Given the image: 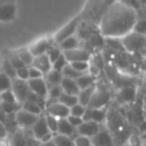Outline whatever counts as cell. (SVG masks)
I'll list each match as a JSON object with an SVG mask.
<instances>
[{"label": "cell", "mask_w": 146, "mask_h": 146, "mask_svg": "<svg viewBox=\"0 0 146 146\" xmlns=\"http://www.w3.org/2000/svg\"><path fill=\"white\" fill-rule=\"evenodd\" d=\"M137 19L138 13L133 6L115 1L102 15L99 23L100 34L104 38H121L131 32Z\"/></svg>", "instance_id": "6da1fadb"}, {"label": "cell", "mask_w": 146, "mask_h": 146, "mask_svg": "<svg viewBox=\"0 0 146 146\" xmlns=\"http://www.w3.org/2000/svg\"><path fill=\"white\" fill-rule=\"evenodd\" d=\"M122 47L129 53H136L145 47V35L131 31L120 38Z\"/></svg>", "instance_id": "7a4b0ae2"}, {"label": "cell", "mask_w": 146, "mask_h": 146, "mask_svg": "<svg viewBox=\"0 0 146 146\" xmlns=\"http://www.w3.org/2000/svg\"><path fill=\"white\" fill-rule=\"evenodd\" d=\"M110 99H111V95L107 88L103 85H96L95 91L86 107L91 108V109L106 107L110 102Z\"/></svg>", "instance_id": "3957f363"}, {"label": "cell", "mask_w": 146, "mask_h": 146, "mask_svg": "<svg viewBox=\"0 0 146 146\" xmlns=\"http://www.w3.org/2000/svg\"><path fill=\"white\" fill-rule=\"evenodd\" d=\"M80 20H81V17L80 16H76L75 18L71 19L65 26H63L62 28L54 35V37H53L54 42L56 43V44H58V43H60L61 41H63L64 39L75 35L76 30H77L78 26H79V24H80Z\"/></svg>", "instance_id": "277c9868"}, {"label": "cell", "mask_w": 146, "mask_h": 146, "mask_svg": "<svg viewBox=\"0 0 146 146\" xmlns=\"http://www.w3.org/2000/svg\"><path fill=\"white\" fill-rule=\"evenodd\" d=\"M92 146H115L114 138L109 129L100 124V129L94 137L91 138Z\"/></svg>", "instance_id": "5b68a950"}, {"label": "cell", "mask_w": 146, "mask_h": 146, "mask_svg": "<svg viewBox=\"0 0 146 146\" xmlns=\"http://www.w3.org/2000/svg\"><path fill=\"white\" fill-rule=\"evenodd\" d=\"M10 89L13 92V94H14L15 98H16L17 102L19 104H22L26 100L27 94L30 91L27 81H23V80L17 79V78H15V79H13L11 81Z\"/></svg>", "instance_id": "8992f818"}, {"label": "cell", "mask_w": 146, "mask_h": 146, "mask_svg": "<svg viewBox=\"0 0 146 146\" xmlns=\"http://www.w3.org/2000/svg\"><path fill=\"white\" fill-rule=\"evenodd\" d=\"M39 116L29 113V112L25 111V110H23L22 108L20 107L16 112H15L14 119H15V122H16L19 126H21V127L31 128L33 126V124L37 121Z\"/></svg>", "instance_id": "52a82bcc"}, {"label": "cell", "mask_w": 146, "mask_h": 146, "mask_svg": "<svg viewBox=\"0 0 146 146\" xmlns=\"http://www.w3.org/2000/svg\"><path fill=\"white\" fill-rule=\"evenodd\" d=\"M62 53L68 63L77 62V61H86V62H89L90 58H91V54H90L89 51L82 48H75V49H72V50L63 51Z\"/></svg>", "instance_id": "ba28073f"}, {"label": "cell", "mask_w": 146, "mask_h": 146, "mask_svg": "<svg viewBox=\"0 0 146 146\" xmlns=\"http://www.w3.org/2000/svg\"><path fill=\"white\" fill-rule=\"evenodd\" d=\"M29 90L36 94L37 96L46 99L48 93V85L45 82L44 78H37V79H28L27 80Z\"/></svg>", "instance_id": "9c48e42d"}, {"label": "cell", "mask_w": 146, "mask_h": 146, "mask_svg": "<svg viewBox=\"0 0 146 146\" xmlns=\"http://www.w3.org/2000/svg\"><path fill=\"white\" fill-rule=\"evenodd\" d=\"M51 46H52V44L50 43L49 39L42 37V38H39L36 41H34L28 47V49L31 52V54L33 55V57H37V56H40V55L46 54L47 51L49 50V48Z\"/></svg>", "instance_id": "30bf717a"}, {"label": "cell", "mask_w": 146, "mask_h": 146, "mask_svg": "<svg viewBox=\"0 0 146 146\" xmlns=\"http://www.w3.org/2000/svg\"><path fill=\"white\" fill-rule=\"evenodd\" d=\"M100 129V124L92 121H83L81 125H79L76 128V133L78 135L86 136V137L92 138L97 134V132Z\"/></svg>", "instance_id": "8fae6325"}, {"label": "cell", "mask_w": 146, "mask_h": 146, "mask_svg": "<svg viewBox=\"0 0 146 146\" xmlns=\"http://www.w3.org/2000/svg\"><path fill=\"white\" fill-rule=\"evenodd\" d=\"M46 109V113L49 115H52L56 117L57 119H61V118H67L69 115V108L67 106L63 105L62 103L56 101L53 103L49 104L45 107Z\"/></svg>", "instance_id": "7c38bea8"}, {"label": "cell", "mask_w": 146, "mask_h": 146, "mask_svg": "<svg viewBox=\"0 0 146 146\" xmlns=\"http://www.w3.org/2000/svg\"><path fill=\"white\" fill-rule=\"evenodd\" d=\"M31 131H32L33 137L37 140V141H40L42 139V137L44 135H46L47 133H49V129L47 127L46 121H45L44 115L41 114L38 117L37 121L33 124V126L31 127Z\"/></svg>", "instance_id": "4fadbf2b"}, {"label": "cell", "mask_w": 146, "mask_h": 146, "mask_svg": "<svg viewBox=\"0 0 146 146\" xmlns=\"http://www.w3.org/2000/svg\"><path fill=\"white\" fill-rule=\"evenodd\" d=\"M16 17V6L14 2L0 4V21H13Z\"/></svg>", "instance_id": "5bb4252c"}, {"label": "cell", "mask_w": 146, "mask_h": 146, "mask_svg": "<svg viewBox=\"0 0 146 146\" xmlns=\"http://www.w3.org/2000/svg\"><path fill=\"white\" fill-rule=\"evenodd\" d=\"M31 66L35 67L39 71H41L43 75H45L48 71H50L52 69V64H51L47 54H43L40 55V56L34 57Z\"/></svg>", "instance_id": "9a60e30c"}, {"label": "cell", "mask_w": 146, "mask_h": 146, "mask_svg": "<svg viewBox=\"0 0 146 146\" xmlns=\"http://www.w3.org/2000/svg\"><path fill=\"white\" fill-rule=\"evenodd\" d=\"M136 94H137V90L135 86H125L120 88L118 92V99L123 103H130L135 100Z\"/></svg>", "instance_id": "2e32d148"}, {"label": "cell", "mask_w": 146, "mask_h": 146, "mask_svg": "<svg viewBox=\"0 0 146 146\" xmlns=\"http://www.w3.org/2000/svg\"><path fill=\"white\" fill-rule=\"evenodd\" d=\"M76 133V128H74L66 118H61L58 119V125H57V132L56 134H60V135H65L72 137L74 134ZM77 134V133H76Z\"/></svg>", "instance_id": "e0dca14e"}, {"label": "cell", "mask_w": 146, "mask_h": 146, "mask_svg": "<svg viewBox=\"0 0 146 146\" xmlns=\"http://www.w3.org/2000/svg\"><path fill=\"white\" fill-rule=\"evenodd\" d=\"M60 86L62 88V91L66 94H70V95H75L79 93L80 89L78 88L77 84H76L75 80L70 79V78L63 77L60 82Z\"/></svg>", "instance_id": "ac0fdd59"}, {"label": "cell", "mask_w": 146, "mask_h": 146, "mask_svg": "<svg viewBox=\"0 0 146 146\" xmlns=\"http://www.w3.org/2000/svg\"><path fill=\"white\" fill-rule=\"evenodd\" d=\"M95 89H96V83L91 86H89V87L85 88V89L80 90L79 93L77 94L78 103L86 107V106L88 105V103H89V101H90V99H91Z\"/></svg>", "instance_id": "d6986e66"}, {"label": "cell", "mask_w": 146, "mask_h": 146, "mask_svg": "<svg viewBox=\"0 0 146 146\" xmlns=\"http://www.w3.org/2000/svg\"><path fill=\"white\" fill-rule=\"evenodd\" d=\"M44 80L46 82V84L49 86H54V85H59L63 78V75L61 71H57L54 69H51L50 71L46 73L44 75Z\"/></svg>", "instance_id": "ffe728a7"}, {"label": "cell", "mask_w": 146, "mask_h": 146, "mask_svg": "<svg viewBox=\"0 0 146 146\" xmlns=\"http://www.w3.org/2000/svg\"><path fill=\"white\" fill-rule=\"evenodd\" d=\"M107 118V107L96 108L91 109L90 108V119L98 124H102Z\"/></svg>", "instance_id": "44dd1931"}, {"label": "cell", "mask_w": 146, "mask_h": 146, "mask_svg": "<svg viewBox=\"0 0 146 146\" xmlns=\"http://www.w3.org/2000/svg\"><path fill=\"white\" fill-rule=\"evenodd\" d=\"M58 47L61 49V51H67V50H72V49L78 48L79 46V41H78L77 37L75 35H73L71 37L64 39L63 41H61L60 43H58Z\"/></svg>", "instance_id": "7402d4cb"}, {"label": "cell", "mask_w": 146, "mask_h": 146, "mask_svg": "<svg viewBox=\"0 0 146 146\" xmlns=\"http://www.w3.org/2000/svg\"><path fill=\"white\" fill-rule=\"evenodd\" d=\"M75 82L77 84L78 88L80 90L85 89V88L89 87V86L95 84V78L92 77L91 75H89L87 72L83 73L82 75H80L77 79H75Z\"/></svg>", "instance_id": "603a6c76"}, {"label": "cell", "mask_w": 146, "mask_h": 146, "mask_svg": "<svg viewBox=\"0 0 146 146\" xmlns=\"http://www.w3.org/2000/svg\"><path fill=\"white\" fill-rule=\"evenodd\" d=\"M21 108L25 111L29 112L31 114H34V115H41L43 112L42 107L38 105V104L34 103V102H30V101H24L21 104Z\"/></svg>", "instance_id": "cb8c5ba5"}, {"label": "cell", "mask_w": 146, "mask_h": 146, "mask_svg": "<svg viewBox=\"0 0 146 146\" xmlns=\"http://www.w3.org/2000/svg\"><path fill=\"white\" fill-rule=\"evenodd\" d=\"M17 55L18 57L20 58V60L22 61V63L25 65L26 67H29L32 65V62H33V55L31 54V52L29 51L28 48H24V49H21V50L17 51Z\"/></svg>", "instance_id": "d4e9b609"}, {"label": "cell", "mask_w": 146, "mask_h": 146, "mask_svg": "<svg viewBox=\"0 0 146 146\" xmlns=\"http://www.w3.org/2000/svg\"><path fill=\"white\" fill-rule=\"evenodd\" d=\"M1 72L4 73L7 77H9L11 80L15 79L16 78V69L10 64V62L8 61V59L2 61V64H1Z\"/></svg>", "instance_id": "484cf974"}, {"label": "cell", "mask_w": 146, "mask_h": 146, "mask_svg": "<svg viewBox=\"0 0 146 146\" xmlns=\"http://www.w3.org/2000/svg\"><path fill=\"white\" fill-rule=\"evenodd\" d=\"M53 141L56 146H74V141L72 137L60 134H54L53 136Z\"/></svg>", "instance_id": "4316f807"}, {"label": "cell", "mask_w": 146, "mask_h": 146, "mask_svg": "<svg viewBox=\"0 0 146 146\" xmlns=\"http://www.w3.org/2000/svg\"><path fill=\"white\" fill-rule=\"evenodd\" d=\"M58 102H60L63 105L70 108V107H72L73 105H75V104L78 103V99H77V96L70 95V94H66V93H64V92H62V94H61L58 98Z\"/></svg>", "instance_id": "83f0119b"}, {"label": "cell", "mask_w": 146, "mask_h": 146, "mask_svg": "<svg viewBox=\"0 0 146 146\" xmlns=\"http://www.w3.org/2000/svg\"><path fill=\"white\" fill-rule=\"evenodd\" d=\"M0 109L2 110L5 115H10V114H14L19 109V104L0 102Z\"/></svg>", "instance_id": "f1b7e54d"}, {"label": "cell", "mask_w": 146, "mask_h": 146, "mask_svg": "<svg viewBox=\"0 0 146 146\" xmlns=\"http://www.w3.org/2000/svg\"><path fill=\"white\" fill-rule=\"evenodd\" d=\"M61 73H62L63 77L70 78V79H74V80L77 79L80 75H82V74H83V73H79V72H77L76 70H74V69L71 67V65L69 64V63L62 69Z\"/></svg>", "instance_id": "f546056e"}, {"label": "cell", "mask_w": 146, "mask_h": 146, "mask_svg": "<svg viewBox=\"0 0 146 146\" xmlns=\"http://www.w3.org/2000/svg\"><path fill=\"white\" fill-rule=\"evenodd\" d=\"M45 121H46L47 127H48L49 131L52 132L53 134H56L57 132V125H58V119L56 117L52 115H49V114H45Z\"/></svg>", "instance_id": "4dcf8cb0"}, {"label": "cell", "mask_w": 146, "mask_h": 146, "mask_svg": "<svg viewBox=\"0 0 146 146\" xmlns=\"http://www.w3.org/2000/svg\"><path fill=\"white\" fill-rule=\"evenodd\" d=\"M46 54H47V56H48L49 60H50L51 64H52V63L62 54V51H61V49L58 47V45H52V46L49 48V50L47 51Z\"/></svg>", "instance_id": "1f68e13d"}, {"label": "cell", "mask_w": 146, "mask_h": 146, "mask_svg": "<svg viewBox=\"0 0 146 146\" xmlns=\"http://www.w3.org/2000/svg\"><path fill=\"white\" fill-rule=\"evenodd\" d=\"M11 81L12 80L9 77H7L4 73L0 71V94L2 92L6 91V90L10 89L11 87Z\"/></svg>", "instance_id": "d6a6232c"}, {"label": "cell", "mask_w": 146, "mask_h": 146, "mask_svg": "<svg viewBox=\"0 0 146 146\" xmlns=\"http://www.w3.org/2000/svg\"><path fill=\"white\" fill-rule=\"evenodd\" d=\"M105 43L108 45V47L114 51H121L124 50L122 47L120 38H105Z\"/></svg>", "instance_id": "836d02e7"}, {"label": "cell", "mask_w": 146, "mask_h": 146, "mask_svg": "<svg viewBox=\"0 0 146 146\" xmlns=\"http://www.w3.org/2000/svg\"><path fill=\"white\" fill-rule=\"evenodd\" d=\"M74 70H76L79 73H86L89 67V62L86 61H77V62H71L69 63Z\"/></svg>", "instance_id": "e575fe53"}, {"label": "cell", "mask_w": 146, "mask_h": 146, "mask_svg": "<svg viewBox=\"0 0 146 146\" xmlns=\"http://www.w3.org/2000/svg\"><path fill=\"white\" fill-rule=\"evenodd\" d=\"M0 99H1V102H6V103H18L11 89L6 90L0 94Z\"/></svg>", "instance_id": "d590c367"}, {"label": "cell", "mask_w": 146, "mask_h": 146, "mask_svg": "<svg viewBox=\"0 0 146 146\" xmlns=\"http://www.w3.org/2000/svg\"><path fill=\"white\" fill-rule=\"evenodd\" d=\"M74 141V146H92L91 138L86 137L82 135H76L75 138L73 139Z\"/></svg>", "instance_id": "8d00e7d4"}, {"label": "cell", "mask_w": 146, "mask_h": 146, "mask_svg": "<svg viewBox=\"0 0 146 146\" xmlns=\"http://www.w3.org/2000/svg\"><path fill=\"white\" fill-rule=\"evenodd\" d=\"M85 109H86L85 106L77 103V104H75V105H73L72 107L69 108V115L77 116V117L82 118L84 112H85Z\"/></svg>", "instance_id": "74e56055"}, {"label": "cell", "mask_w": 146, "mask_h": 146, "mask_svg": "<svg viewBox=\"0 0 146 146\" xmlns=\"http://www.w3.org/2000/svg\"><path fill=\"white\" fill-rule=\"evenodd\" d=\"M12 146H28L27 145V139L21 132H17L12 138L11 142Z\"/></svg>", "instance_id": "f35d334b"}, {"label": "cell", "mask_w": 146, "mask_h": 146, "mask_svg": "<svg viewBox=\"0 0 146 146\" xmlns=\"http://www.w3.org/2000/svg\"><path fill=\"white\" fill-rule=\"evenodd\" d=\"M67 64H68V62H67L66 58H65L64 55H63V53H62V54H61L60 56L52 63V69L57 70V71H62V69L64 68Z\"/></svg>", "instance_id": "ab89813d"}, {"label": "cell", "mask_w": 146, "mask_h": 146, "mask_svg": "<svg viewBox=\"0 0 146 146\" xmlns=\"http://www.w3.org/2000/svg\"><path fill=\"white\" fill-rule=\"evenodd\" d=\"M128 145L129 146H143V142L138 133H130L127 138Z\"/></svg>", "instance_id": "60d3db41"}, {"label": "cell", "mask_w": 146, "mask_h": 146, "mask_svg": "<svg viewBox=\"0 0 146 146\" xmlns=\"http://www.w3.org/2000/svg\"><path fill=\"white\" fill-rule=\"evenodd\" d=\"M145 28H146L145 19L138 18L135 23V25H134L133 29H132V31H134V32H136V33H139V34L145 35Z\"/></svg>", "instance_id": "b9f144b4"}, {"label": "cell", "mask_w": 146, "mask_h": 146, "mask_svg": "<svg viewBox=\"0 0 146 146\" xmlns=\"http://www.w3.org/2000/svg\"><path fill=\"white\" fill-rule=\"evenodd\" d=\"M8 61L10 62V64L12 65L15 69H18V68H21V67L25 66V65L22 63V61L20 60V58L18 57L17 53H14V54H12V55H9Z\"/></svg>", "instance_id": "7bdbcfd3"}, {"label": "cell", "mask_w": 146, "mask_h": 146, "mask_svg": "<svg viewBox=\"0 0 146 146\" xmlns=\"http://www.w3.org/2000/svg\"><path fill=\"white\" fill-rule=\"evenodd\" d=\"M16 78L17 79L23 80V81H27L29 79L28 77V67L23 66L21 68L16 69Z\"/></svg>", "instance_id": "ee69618b"}, {"label": "cell", "mask_w": 146, "mask_h": 146, "mask_svg": "<svg viewBox=\"0 0 146 146\" xmlns=\"http://www.w3.org/2000/svg\"><path fill=\"white\" fill-rule=\"evenodd\" d=\"M28 77L29 79H37V78H42L44 77V75L42 74L41 71H39L38 69H36L33 66L28 67Z\"/></svg>", "instance_id": "f6af8a7d"}, {"label": "cell", "mask_w": 146, "mask_h": 146, "mask_svg": "<svg viewBox=\"0 0 146 146\" xmlns=\"http://www.w3.org/2000/svg\"><path fill=\"white\" fill-rule=\"evenodd\" d=\"M68 120V122L73 126L74 128H77L79 125H81L83 119L81 117H77V116H73V115H68V117L66 118Z\"/></svg>", "instance_id": "bcb514c9"}, {"label": "cell", "mask_w": 146, "mask_h": 146, "mask_svg": "<svg viewBox=\"0 0 146 146\" xmlns=\"http://www.w3.org/2000/svg\"><path fill=\"white\" fill-rule=\"evenodd\" d=\"M87 73L92 77L96 78L100 73V68L95 64V63H89V67H88Z\"/></svg>", "instance_id": "7dc6e473"}, {"label": "cell", "mask_w": 146, "mask_h": 146, "mask_svg": "<svg viewBox=\"0 0 146 146\" xmlns=\"http://www.w3.org/2000/svg\"><path fill=\"white\" fill-rule=\"evenodd\" d=\"M105 73L107 74L108 78H109L110 80H115L116 77L118 76L117 72H113V71H115L116 69L114 68V66H110V65H107V66L105 67Z\"/></svg>", "instance_id": "c3c4849f"}, {"label": "cell", "mask_w": 146, "mask_h": 146, "mask_svg": "<svg viewBox=\"0 0 146 146\" xmlns=\"http://www.w3.org/2000/svg\"><path fill=\"white\" fill-rule=\"evenodd\" d=\"M7 137V128L3 122L0 121V138Z\"/></svg>", "instance_id": "681fc988"}, {"label": "cell", "mask_w": 146, "mask_h": 146, "mask_svg": "<svg viewBox=\"0 0 146 146\" xmlns=\"http://www.w3.org/2000/svg\"><path fill=\"white\" fill-rule=\"evenodd\" d=\"M53 136H54V134H53L52 132H49V133H47L46 135L43 136L42 139L40 140V142H41V143H44V142L50 141V140L53 139Z\"/></svg>", "instance_id": "f907efd6"}, {"label": "cell", "mask_w": 146, "mask_h": 146, "mask_svg": "<svg viewBox=\"0 0 146 146\" xmlns=\"http://www.w3.org/2000/svg\"><path fill=\"white\" fill-rule=\"evenodd\" d=\"M0 146H10V141L6 138H0Z\"/></svg>", "instance_id": "816d5d0a"}, {"label": "cell", "mask_w": 146, "mask_h": 146, "mask_svg": "<svg viewBox=\"0 0 146 146\" xmlns=\"http://www.w3.org/2000/svg\"><path fill=\"white\" fill-rule=\"evenodd\" d=\"M39 146H56L54 143V141L52 140H50V141H47V142H44V143H41Z\"/></svg>", "instance_id": "f5cc1de1"}, {"label": "cell", "mask_w": 146, "mask_h": 146, "mask_svg": "<svg viewBox=\"0 0 146 146\" xmlns=\"http://www.w3.org/2000/svg\"><path fill=\"white\" fill-rule=\"evenodd\" d=\"M137 1H138V3H140L141 5L145 4V0H137Z\"/></svg>", "instance_id": "db71d44e"}, {"label": "cell", "mask_w": 146, "mask_h": 146, "mask_svg": "<svg viewBox=\"0 0 146 146\" xmlns=\"http://www.w3.org/2000/svg\"><path fill=\"white\" fill-rule=\"evenodd\" d=\"M1 64H2V61H1V59H0V70H1Z\"/></svg>", "instance_id": "11a10c76"}, {"label": "cell", "mask_w": 146, "mask_h": 146, "mask_svg": "<svg viewBox=\"0 0 146 146\" xmlns=\"http://www.w3.org/2000/svg\"><path fill=\"white\" fill-rule=\"evenodd\" d=\"M123 146H129V145H128V144H125V145H123Z\"/></svg>", "instance_id": "9f6ffc18"}, {"label": "cell", "mask_w": 146, "mask_h": 146, "mask_svg": "<svg viewBox=\"0 0 146 146\" xmlns=\"http://www.w3.org/2000/svg\"><path fill=\"white\" fill-rule=\"evenodd\" d=\"M34 146H39V145H34Z\"/></svg>", "instance_id": "6f0895ef"}, {"label": "cell", "mask_w": 146, "mask_h": 146, "mask_svg": "<svg viewBox=\"0 0 146 146\" xmlns=\"http://www.w3.org/2000/svg\"><path fill=\"white\" fill-rule=\"evenodd\" d=\"M0 102H1V99H0Z\"/></svg>", "instance_id": "680465c9"}]
</instances>
